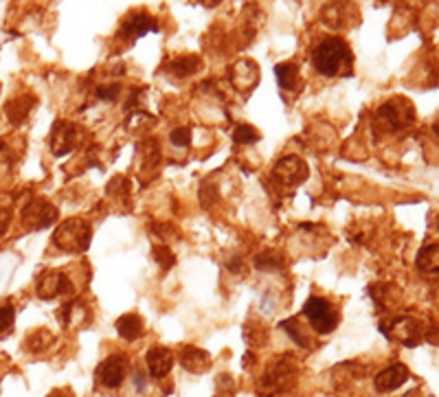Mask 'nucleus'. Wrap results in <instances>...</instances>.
Instances as JSON below:
<instances>
[{
    "instance_id": "nucleus-35",
    "label": "nucleus",
    "mask_w": 439,
    "mask_h": 397,
    "mask_svg": "<svg viewBox=\"0 0 439 397\" xmlns=\"http://www.w3.org/2000/svg\"><path fill=\"white\" fill-rule=\"evenodd\" d=\"M260 305H262V312H272V310H275V305H272V294H264Z\"/></svg>"
},
{
    "instance_id": "nucleus-9",
    "label": "nucleus",
    "mask_w": 439,
    "mask_h": 397,
    "mask_svg": "<svg viewBox=\"0 0 439 397\" xmlns=\"http://www.w3.org/2000/svg\"><path fill=\"white\" fill-rule=\"evenodd\" d=\"M382 329L387 331V336L400 340L406 347H415L424 338V329L419 325V320L413 318V316H398V318H393L391 323L387 327H382Z\"/></svg>"
},
{
    "instance_id": "nucleus-33",
    "label": "nucleus",
    "mask_w": 439,
    "mask_h": 397,
    "mask_svg": "<svg viewBox=\"0 0 439 397\" xmlns=\"http://www.w3.org/2000/svg\"><path fill=\"white\" fill-rule=\"evenodd\" d=\"M9 224H11V213L7 209H0V237L9 231Z\"/></svg>"
},
{
    "instance_id": "nucleus-13",
    "label": "nucleus",
    "mask_w": 439,
    "mask_h": 397,
    "mask_svg": "<svg viewBox=\"0 0 439 397\" xmlns=\"http://www.w3.org/2000/svg\"><path fill=\"white\" fill-rule=\"evenodd\" d=\"M145 362H147V373L154 380H163V377H168L170 371H172L174 354L168 347H149Z\"/></svg>"
},
{
    "instance_id": "nucleus-26",
    "label": "nucleus",
    "mask_w": 439,
    "mask_h": 397,
    "mask_svg": "<svg viewBox=\"0 0 439 397\" xmlns=\"http://www.w3.org/2000/svg\"><path fill=\"white\" fill-rule=\"evenodd\" d=\"M152 128H154V117H149L145 112H134V117L128 119V130L130 132L143 134V132H149Z\"/></svg>"
},
{
    "instance_id": "nucleus-10",
    "label": "nucleus",
    "mask_w": 439,
    "mask_h": 397,
    "mask_svg": "<svg viewBox=\"0 0 439 397\" xmlns=\"http://www.w3.org/2000/svg\"><path fill=\"white\" fill-rule=\"evenodd\" d=\"M38 297L44 299V301H51L55 297H68L73 294V283L70 279L66 277L64 272H57V270H47L42 274V277L38 279Z\"/></svg>"
},
{
    "instance_id": "nucleus-37",
    "label": "nucleus",
    "mask_w": 439,
    "mask_h": 397,
    "mask_svg": "<svg viewBox=\"0 0 439 397\" xmlns=\"http://www.w3.org/2000/svg\"><path fill=\"white\" fill-rule=\"evenodd\" d=\"M433 134H435L437 139H439V117L435 119V123H433Z\"/></svg>"
},
{
    "instance_id": "nucleus-15",
    "label": "nucleus",
    "mask_w": 439,
    "mask_h": 397,
    "mask_svg": "<svg viewBox=\"0 0 439 397\" xmlns=\"http://www.w3.org/2000/svg\"><path fill=\"white\" fill-rule=\"evenodd\" d=\"M408 380V369L404 364H391L387 366V369H382L380 373H378L373 377V387L378 393H391V391H396L400 389L404 382Z\"/></svg>"
},
{
    "instance_id": "nucleus-6",
    "label": "nucleus",
    "mask_w": 439,
    "mask_h": 397,
    "mask_svg": "<svg viewBox=\"0 0 439 397\" xmlns=\"http://www.w3.org/2000/svg\"><path fill=\"white\" fill-rule=\"evenodd\" d=\"M310 176L308 165L299 156H283L275 167H272V178L283 187H299Z\"/></svg>"
},
{
    "instance_id": "nucleus-24",
    "label": "nucleus",
    "mask_w": 439,
    "mask_h": 397,
    "mask_svg": "<svg viewBox=\"0 0 439 397\" xmlns=\"http://www.w3.org/2000/svg\"><path fill=\"white\" fill-rule=\"evenodd\" d=\"M51 343H53V334L49 329H36L34 334H29L27 349L34 351V354H40V351H47Z\"/></svg>"
},
{
    "instance_id": "nucleus-34",
    "label": "nucleus",
    "mask_w": 439,
    "mask_h": 397,
    "mask_svg": "<svg viewBox=\"0 0 439 397\" xmlns=\"http://www.w3.org/2000/svg\"><path fill=\"white\" fill-rule=\"evenodd\" d=\"M134 387H136V391L139 393H143L145 389H147V380H145V375L141 373V371H134Z\"/></svg>"
},
{
    "instance_id": "nucleus-20",
    "label": "nucleus",
    "mask_w": 439,
    "mask_h": 397,
    "mask_svg": "<svg viewBox=\"0 0 439 397\" xmlns=\"http://www.w3.org/2000/svg\"><path fill=\"white\" fill-rule=\"evenodd\" d=\"M415 266L424 274H439V244H426L417 253Z\"/></svg>"
},
{
    "instance_id": "nucleus-12",
    "label": "nucleus",
    "mask_w": 439,
    "mask_h": 397,
    "mask_svg": "<svg viewBox=\"0 0 439 397\" xmlns=\"http://www.w3.org/2000/svg\"><path fill=\"white\" fill-rule=\"evenodd\" d=\"M149 31H158V22H156V18H152L145 11L132 13V16H128L124 20V24H121V38H126V40H136Z\"/></svg>"
},
{
    "instance_id": "nucleus-5",
    "label": "nucleus",
    "mask_w": 439,
    "mask_h": 397,
    "mask_svg": "<svg viewBox=\"0 0 439 397\" xmlns=\"http://www.w3.org/2000/svg\"><path fill=\"white\" fill-rule=\"evenodd\" d=\"M304 316L310 320V325L316 334H332L338 325V310L329 301L321 297H310L304 305Z\"/></svg>"
},
{
    "instance_id": "nucleus-18",
    "label": "nucleus",
    "mask_w": 439,
    "mask_h": 397,
    "mask_svg": "<svg viewBox=\"0 0 439 397\" xmlns=\"http://www.w3.org/2000/svg\"><path fill=\"white\" fill-rule=\"evenodd\" d=\"M202 68V59L198 55H180V57H174L170 62V70L174 77L178 80H187L191 77V75H195Z\"/></svg>"
},
{
    "instance_id": "nucleus-30",
    "label": "nucleus",
    "mask_w": 439,
    "mask_h": 397,
    "mask_svg": "<svg viewBox=\"0 0 439 397\" xmlns=\"http://www.w3.org/2000/svg\"><path fill=\"white\" fill-rule=\"evenodd\" d=\"M170 141H172L174 147H187L189 141H191V130L189 128H176L170 134Z\"/></svg>"
},
{
    "instance_id": "nucleus-3",
    "label": "nucleus",
    "mask_w": 439,
    "mask_h": 397,
    "mask_svg": "<svg viewBox=\"0 0 439 397\" xmlns=\"http://www.w3.org/2000/svg\"><path fill=\"white\" fill-rule=\"evenodd\" d=\"M90 239H93L90 224L80 218L66 220L53 235V244L64 253H84L90 246Z\"/></svg>"
},
{
    "instance_id": "nucleus-31",
    "label": "nucleus",
    "mask_w": 439,
    "mask_h": 397,
    "mask_svg": "<svg viewBox=\"0 0 439 397\" xmlns=\"http://www.w3.org/2000/svg\"><path fill=\"white\" fill-rule=\"evenodd\" d=\"M154 257H156V262L163 266V268H172L174 264H176V259H174V255H172V250H170V246H156L154 250Z\"/></svg>"
},
{
    "instance_id": "nucleus-2",
    "label": "nucleus",
    "mask_w": 439,
    "mask_h": 397,
    "mask_svg": "<svg viewBox=\"0 0 439 397\" xmlns=\"http://www.w3.org/2000/svg\"><path fill=\"white\" fill-rule=\"evenodd\" d=\"M375 117L387 132H402L415 123V108L408 99L393 97L378 108Z\"/></svg>"
},
{
    "instance_id": "nucleus-25",
    "label": "nucleus",
    "mask_w": 439,
    "mask_h": 397,
    "mask_svg": "<svg viewBox=\"0 0 439 397\" xmlns=\"http://www.w3.org/2000/svg\"><path fill=\"white\" fill-rule=\"evenodd\" d=\"M321 20L329 29H343L345 27V7L343 5H327L321 13Z\"/></svg>"
},
{
    "instance_id": "nucleus-14",
    "label": "nucleus",
    "mask_w": 439,
    "mask_h": 397,
    "mask_svg": "<svg viewBox=\"0 0 439 397\" xmlns=\"http://www.w3.org/2000/svg\"><path fill=\"white\" fill-rule=\"evenodd\" d=\"M229 80L237 90L248 93V90H253L255 84L260 82V66L253 64L251 59H239V62L231 68Z\"/></svg>"
},
{
    "instance_id": "nucleus-8",
    "label": "nucleus",
    "mask_w": 439,
    "mask_h": 397,
    "mask_svg": "<svg viewBox=\"0 0 439 397\" xmlns=\"http://www.w3.org/2000/svg\"><path fill=\"white\" fill-rule=\"evenodd\" d=\"M55 220H57V209L51 202L42 200V197L31 200L22 211V224L29 231H42V228L51 226Z\"/></svg>"
},
{
    "instance_id": "nucleus-32",
    "label": "nucleus",
    "mask_w": 439,
    "mask_h": 397,
    "mask_svg": "<svg viewBox=\"0 0 439 397\" xmlns=\"http://www.w3.org/2000/svg\"><path fill=\"white\" fill-rule=\"evenodd\" d=\"M121 86L119 84H110V86H99L97 88V97L103 99V101H114L117 95H119Z\"/></svg>"
},
{
    "instance_id": "nucleus-39",
    "label": "nucleus",
    "mask_w": 439,
    "mask_h": 397,
    "mask_svg": "<svg viewBox=\"0 0 439 397\" xmlns=\"http://www.w3.org/2000/svg\"><path fill=\"white\" fill-rule=\"evenodd\" d=\"M437 231H439V216H437Z\"/></svg>"
},
{
    "instance_id": "nucleus-22",
    "label": "nucleus",
    "mask_w": 439,
    "mask_h": 397,
    "mask_svg": "<svg viewBox=\"0 0 439 397\" xmlns=\"http://www.w3.org/2000/svg\"><path fill=\"white\" fill-rule=\"evenodd\" d=\"M275 77L281 90H295L299 86V66L295 62H283L275 66Z\"/></svg>"
},
{
    "instance_id": "nucleus-40",
    "label": "nucleus",
    "mask_w": 439,
    "mask_h": 397,
    "mask_svg": "<svg viewBox=\"0 0 439 397\" xmlns=\"http://www.w3.org/2000/svg\"><path fill=\"white\" fill-rule=\"evenodd\" d=\"M222 397H224V395H222Z\"/></svg>"
},
{
    "instance_id": "nucleus-27",
    "label": "nucleus",
    "mask_w": 439,
    "mask_h": 397,
    "mask_svg": "<svg viewBox=\"0 0 439 397\" xmlns=\"http://www.w3.org/2000/svg\"><path fill=\"white\" fill-rule=\"evenodd\" d=\"M233 141L239 143V145H251V143H257L260 141V132H257L253 126L248 123H239L235 130H233Z\"/></svg>"
},
{
    "instance_id": "nucleus-7",
    "label": "nucleus",
    "mask_w": 439,
    "mask_h": 397,
    "mask_svg": "<svg viewBox=\"0 0 439 397\" xmlns=\"http://www.w3.org/2000/svg\"><path fill=\"white\" fill-rule=\"evenodd\" d=\"M126 371H128V358L121 354H114V356H108L97 366L95 380L101 389L112 391V389L121 387V382L126 377Z\"/></svg>"
},
{
    "instance_id": "nucleus-16",
    "label": "nucleus",
    "mask_w": 439,
    "mask_h": 397,
    "mask_svg": "<svg viewBox=\"0 0 439 397\" xmlns=\"http://www.w3.org/2000/svg\"><path fill=\"white\" fill-rule=\"evenodd\" d=\"M178 360H180V364H183V369L189 371V373H204L211 366L209 354L202 349H198V347H183L180 349Z\"/></svg>"
},
{
    "instance_id": "nucleus-23",
    "label": "nucleus",
    "mask_w": 439,
    "mask_h": 397,
    "mask_svg": "<svg viewBox=\"0 0 439 397\" xmlns=\"http://www.w3.org/2000/svg\"><path fill=\"white\" fill-rule=\"evenodd\" d=\"M285 264H283V257L277 253V250H264L255 257V268L257 270H264V272H275V270H281Z\"/></svg>"
},
{
    "instance_id": "nucleus-28",
    "label": "nucleus",
    "mask_w": 439,
    "mask_h": 397,
    "mask_svg": "<svg viewBox=\"0 0 439 397\" xmlns=\"http://www.w3.org/2000/svg\"><path fill=\"white\" fill-rule=\"evenodd\" d=\"M281 327L288 331V336H290L299 347H310V338H306L304 331L297 327V320H285V323H281Z\"/></svg>"
},
{
    "instance_id": "nucleus-1",
    "label": "nucleus",
    "mask_w": 439,
    "mask_h": 397,
    "mask_svg": "<svg viewBox=\"0 0 439 397\" xmlns=\"http://www.w3.org/2000/svg\"><path fill=\"white\" fill-rule=\"evenodd\" d=\"M312 66L321 77H341L350 75L354 66V55L350 44L341 38H325L312 51Z\"/></svg>"
},
{
    "instance_id": "nucleus-21",
    "label": "nucleus",
    "mask_w": 439,
    "mask_h": 397,
    "mask_svg": "<svg viewBox=\"0 0 439 397\" xmlns=\"http://www.w3.org/2000/svg\"><path fill=\"white\" fill-rule=\"evenodd\" d=\"M84 316H88V310L82 301H68L62 310H59V323L62 327H73V325H82Z\"/></svg>"
},
{
    "instance_id": "nucleus-4",
    "label": "nucleus",
    "mask_w": 439,
    "mask_h": 397,
    "mask_svg": "<svg viewBox=\"0 0 439 397\" xmlns=\"http://www.w3.org/2000/svg\"><path fill=\"white\" fill-rule=\"evenodd\" d=\"M295 380H297L295 360L288 356H281L266 369V373L262 377V389L268 395H279L288 389H292Z\"/></svg>"
},
{
    "instance_id": "nucleus-19",
    "label": "nucleus",
    "mask_w": 439,
    "mask_h": 397,
    "mask_svg": "<svg viewBox=\"0 0 439 397\" xmlns=\"http://www.w3.org/2000/svg\"><path fill=\"white\" fill-rule=\"evenodd\" d=\"M117 331L124 340L132 343V340H139L143 331H145V325L139 314H124L119 320H117Z\"/></svg>"
},
{
    "instance_id": "nucleus-17",
    "label": "nucleus",
    "mask_w": 439,
    "mask_h": 397,
    "mask_svg": "<svg viewBox=\"0 0 439 397\" xmlns=\"http://www.w3.org/2000/svg\"><path fill=\"white\" fill-rule=\"evenodd\" d=\"M34 108H36V97L34 95H18L16 99H11L7 103L5 112H7V117H9V121L13 126H20L22 121L31 114Z\"/></svg>"
},
{
    "instance_id": "nucleus-38",
    "label": "nucleus",
    "mask_w": 439,
    "mask_h": 397,
    "mask_svg": "<svg viewBox=\"0 0 439 397\" xmlns=\"http://www.w3.org/2000/svg\"><path fill=\"white\" fill-rule=\"evenodd\" d=\"M404 397H422V393H419V391L415 389V391H408V393H406Z\"/></svg>"
},
{
    "instance_id": "nucleus-11",
    "label": "nucleus",
    "mask_w": 439,
    "mask_h": 397,
    "mask_svg": "<svg viewBox=\"0 0 439 397\" xmlns=\"http://www.w3.org/2000/svg\"><path fill=\"white\" fill-rule=\"evenodd\" d=\"M77 145V128L70 121H57L51 132V151L55 156H66Z\"/></svg>"
},
{
    "instance_id": "nucleus-29",
    "label": "nucleus",
    "mask_w": 439,
    "mask_h": 397,
    "mask_svg": "<svg viewBox=\"0 0 439 397\" xmlns=\"http://www.w3.org/2000/svg\"><path fill=\"white\" fill-rule=\"evenodd\" d=\"M13 320H16V310H13V305L11 303L0 305V334L7 331L13 325Z\"/></svg>"
},
{
    "instance_id": "nucleus-36",
    "label": "nucleus",
    "mask_w": 439,
    "mask_h": 397,
    "mask_svg": "<svg viewBox=\"0 0 439 397\" xmlns=\"http://www.w3.org/2000/svg\"><path fill=\"white\" fill-rule=\"evenodd\" d=\"M49 397H73V395H70L68 391H53Z\"/></svg>"
}]
</instances>
